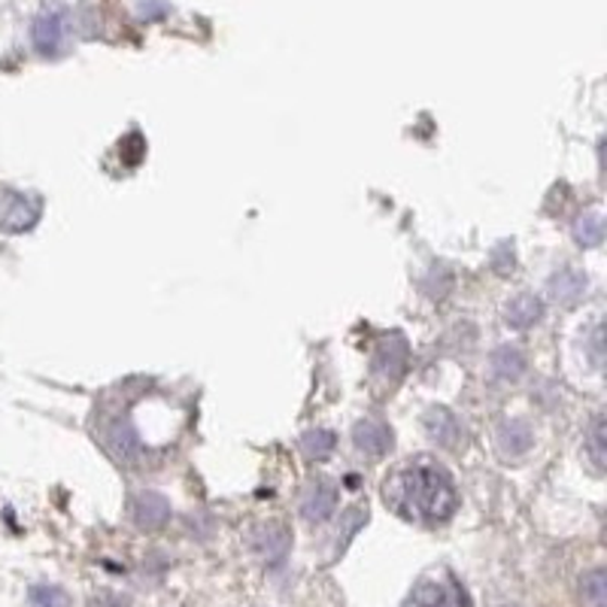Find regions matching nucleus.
Listing matches in <instances>:
<instances>
[{"label":"nucleus","instance_id":"1","mask_svg":"<svg viewBox=\"0 0 607 607\" xmlns=\"http://www.w3.org/2000/svg\"><path fill=\"white\" fill-rule=\"evenodd\" d=\"M383 495L385 504L399 517L426 522V526L446 522L459 507V492H456L453 477L429 459L407 465L401 475H395L385 483Z\"/></svg>","mask_w":607,"mask_h":607},{"label":"nucleus","instance_id":"2","mask_svg":"<svg viewBox=\"0 0 607 607\" xmlns=\"http://www.w3.org/2000/svg\"><path fill=\"white\" fill-rule=\"evenodd\" d=\"M404 607H475L459 580L450 574H431L419 580Z\"/></svg>","mask_w":607,"mask_h":607},{"label":"nucleus","instance_id":"3","mask_svg":"<svg viewBox=\"0 0 607 607\" xmlns=\"http://www.w3.org/2000/svg\"><path fill=\"white\" fill-rule=\"evenodd\" d=\"M334 507H338V486L326 480V477H319V480H313L311 486L304 489V495H301V517L311 519V522H323L334 514Z\"/></svg>","mask_w":607,"mask_h":607},{"label":"nucleus","instance_id":"4","mask_svg":"<svg viewBox=\"0 0 607 607\" xmlns=\"http://www.w3.org/2000/svg\"><path fill=\"white\" fill-rule=\"evenodd\" d=\"M353 441H356L358 453H365L370 459H380L392 450V429L383 419H362L353 429Z\"/></svg>","mask_w":607,"mask_h":607},{"label":"nucleus","instance_id":"5","mask_svg":"<svg viewBox=\"0 0 607 607\" xmlns=\"http://www.w3.org/2000/svg\"><path fill=\"white\" fill-rule=\"evenodd\" d=\"M131 517L137 522V529H143V532H155V529H162L167 517H170V504L164 498L162 492H140L137 498H134V507H131Z\"/></svg>","mask_w":607,"mask_h":607},{"label":"nucleus","instance_id":"6","mask_svg":"<svg viewBox=\"0 0 607 607\" xmlns=\"http://www.w3.org/2000/svg\"><path fill=\"white\" fill-rule=\"evenodd\" d=\"M37 219H40V201L37 198H25V194H10L3 210H0V225L7 231H25Z\"/></svg>","mask_w":607,"mask_h":607},{"label":"nucleus","instance_id":"7","mask_svg":"<svg viewBox=\"0 0 607 607\" xmlns=\"http://www.w3.org/2000/svg\"><path fill=\"white\" fill-rule=\"evenodd\" d=\"M404 368H407V343H404V338H389V341L377 346L374 374L389 377V380H399Z\"/></svg>","mask_w":607,"mask_h":607},{"label":"nucleus","instance_id":"8","mask_svg":"<svg viewBox=\"0 0 607 607\" xmlns=\"http://www.w3.org/2000/svg\"><path fill=\"white\" fill-rule=\"evenodd\" d=\"M426 431L431 434V441H438L446 450H456L461 444V426L456 416L444 410V407H431L426 414Z\"/></svg>","mask_w":607,"mask_h":607},{"label":"nucleus","instance_id":"9","mask_svg":"<svg viewBox=\"0 0 607 607\" xmlns=\"http://www.w3.org/2000/svg\"><path fill=\"white\" fill-rule=\"evenodd\" d=\"M534 444L532 429L519 419H507L502 429H498V453L504 459H517L522 453H529Z\"/></svg>","mask_w":607,"mask_h":607},{"label":"nucleus","instance_id":"10","mask_svg":"<svg viewBox=\"0 0 607 607\" xmlns=\"http://www.w3.org/2000/svg\"><path fill=\"white\" fill-rule=\"evenodd\" d=\"M583 292H586V277L580 274L578 267H562L549 280V295L556 298L559 304H578Z\"/></svg>","mask_w":607,"mask_h":607},{"label":"nucleus","instance_id":"11","mask_svg":"<svg viewBox=\"0 0 607 607\" xmlns=\"http://www.w3.org/2000/svg\"><path fill=\"white\" fill-rule=\"evenodd\" d=\"M507 326L510 328H529L534 326L541 316H544V301L538 295H517L510 304H507Z\"/></svg>","mask_w":607,"mask_h":607},{"label":"nucleus","instance_id":"12","mask_svg":"<svg viewBox=\"0 0 607 607\" xmlns=\"http://www.w3.org/2000/svg\"><path fill=\"white\" fill-rule=\"evenodd\" d=\"M492 370H495V377L498 380H519L522 377V370H526V356L519 353L517 346H498L495 353H492Z\"/></svg>","mask_w":607,"mask_h":607},{"label":"nucleus","instance_id":"13","mask_svg":"<svg viewBox=\"0 0 607 607\" xmlns=\"http://www.w3.org/2000/svg\"><path fill=\"white\" fill-rule=\"evenodd\" d=\"M61 37H64V25H61L59 15H46L34 25V43L43 55H55L61 46Z\"/></svg>","mask_w":607,"mask_h":607},{"label":"nucleus","instance_id":"14","mask_svg":"<svg viewBox=\"0 0 607 607\" xmlns=\"http://www.w3.org/2000/svg\"><path fill=\"white\" fill-rule=\"evenodd\" d=\"M574 238L583 250H593L598 246L602 240H605V219L598 216V213H586V216H580L578 223H574Z\"/></svg>","mask_w":607,"mask_h":607},{"label":"nucleus","instance_id":"15","mask_svg":"<svg viewBox=\"0 0 607 607\" xmlns=\"http://www.w3.org/2000/svg\"><path fill=\"white\" fill-rule=\"evenodd\" d=\"M580 595H583V605L586 607H607V578L602 568L583 574V580H580Z\"/></svg>","mask_w":607,"mask_h":607},{"label":"nucleus","instance_id":"16","mask_svg":"<svg viewBox=\"0 0 607 607\" xmlns=\"http://www.w3.org/2000/svg\"><path fill=\"white\" fill-rule=\"evenodd\" d=\"M334 441H338V438L326 429L307 431V434L301 438V450H304L307 459H326L328 453L334 450Z\"/></svg>","mask_w":607,"mask_h":607},{"label":"nucleus","instance_id":"17","mask_svg":"<svg viewBox=\"0 0 607 607\" xmlns=\"http://www.w3.org/2000/svg\"><path fill=\"white\" fill-rule=\"evenodd\" d=\"M605 416H595L593 426H590V444H586V450H590V459H593L595 471H605Z\"/></svg>","mask_w":607,"mask_h":607},{"label":"nucleus","instance_id":"18","mask_svg":"<svg viewBox=\"0 0 607 607\" xmlns=\"http://www.w3.org/2000/svg\"><path fill=\"white\" fill-rule=\"evenodd\" d=\"M110 444L116 446V453H119L122 461H134L137 459V453H140V444H137V438L131 434V429L119 422L113 434H110Z\"/></svg>","mask_w":607,"mask_h":607},{"label":"nucleus","instance_id":"19","mask_svg":"<svg viewBox=\"0 0 607 607\" xmlns=\"http://www.w3.org/2000/svg\"><path fill=\"white\" fill-rule=\"evenodd\" d=\"M30 607H71V598L59 586H34Z\"/></svg>","mask_w":607,"mask_h":607},{"label":"nucleus","instance_id":"20","mask_svg":"<svg viewBox=\"0 0 607 607\" xmlns=\"http://www.w3.org/2000/svg\"><path fill=\"white\" fill-rule=\"evenodd\" d=\"M593 358H595V368H602L605 365V358H602V328H595L593 331Z\"/></svg>","mask_w":607,"mask_h":607},{"label":"nucleus","instance_id":"21","mask_svg":"<svg viewBox=\"0 0 607 607\" xmlns=\"http://www.w3.org/2000/svg\"><path fill=\"white\" fill-rule=\"evenodd\" d=\"M94 607H128V602H122V598H116V595H104V598L94 602Z\"/></svg>","mask_w":607,"mask_h":607}]
</instances>
